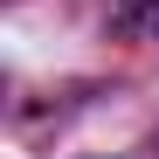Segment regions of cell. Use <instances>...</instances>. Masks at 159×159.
<instances>
[{
	"label": "cell",
	"mask_w": 159,
	"mask_h": 159,
	"mask_svg": "<svg viewBox=\"0 0 159 159\" xmlns=\"http://www.w3.org/2000/svg\"><path fill=\"white\" fill-rule=\"evenodd\" d=\"M111 28L152 42V35H159V0H111Z\"/></svg>",
	"instance_id": "1"
}]
</instances>
